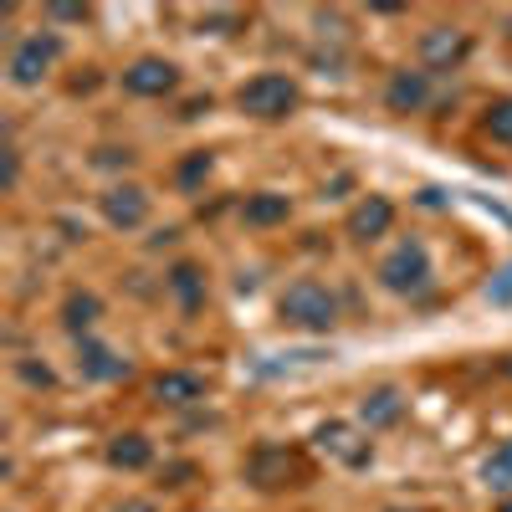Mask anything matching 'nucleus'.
I'll use <instances>...</instances> for the list:
<instances>
[{
  "label": "nucleus",
  "mask_w": 512,
  "mask_h": 512,
  "mask_svg": "<svg viewBox=\"0 0 512 512\" xmlns=\"http://www.w3.org/2000/svg\"><path fill=\"white\" fill-rule=\"evenodd\" d=\"M277 313H282V323H287V328H303V333H328V328L338 323V297H333L323 282L303 277V282H292V287L282 292Z\"/></svg>",
  "instance_id": "1"
},
{
  "label": "nucleus",
  "mask_w": 512,
  "mask_h": 512,
  "mask_svg": "<svg viewBox=\"0 0 512 512\" xmlns=\"http://www.w3.org/2000/svg\"><path fill=\"white\" fill-rule=\"evenodd\" d=\"M297 82L292 77H282V72H262V77H251L246 88L236 93V108L241 113H251V118H267V123H277V118H287L292 108H297Z\"/></svg>",
  "instance_id": "2"
},
{
  "label": "nucleus",
  "mask_w": 512,
  "mask_h": 512,
  "mask_svg": "<svg viewBox=\"0 0 512 512\" xmlns=\"http://www.w3.org/2000/svg\"><path fill=\"white\" fill-rule=\"evenodd\" d=\"M379 282L390 292H400V297H420L425 287H431V256H425V246L420 241H400L379 262Z\"/></svg>",
  "instance_id": "3"
},
{
  "label": "nucleus",
  "mask_w": 512,
  "mask_h": 512,
  "mask_svg": "<svg viewBox=\"0 0 512 512\" xmlns=\"http://www.w3.org/2000/svg\"><path fill=\"white\" fill-rule=\"evenodd\" d=\"M57 57H62V36L57 31H31L21 47L11 52V82H16V88H36V82L52 72Z\"/></svg>",
  "instance_id": "4"
},
{
  "label": "nucleus",
  "mask_w": 512,
  "mask_h": 512,
  "mask_svg": "<svg viewBox=\"0 0 512 512\" xmlns=\"http://www.w3.org/2000/svg\"><path fill=\"white\" fill-rule=\"evenodd\" d=\"M297 477H303V466H297V456L287 446H256L246 456V482L262 487V492H282V487H297Z\"/></svg>",
  "instance_id": "5"
},
{
  "label": "nucleus",
  "mask_w": 512,
  "mask_h": 512,
  "mask_svg": "<svg viewBox=\"0 0 512 512\" xmlns=\"http://www.w3.org/2000/svg\"><path fill=\"white\" fill-rule=\"evenodd\" d=\"M466 52H472V36H466L461 26H431L420 36V62L431 72H451L466 62Z\"/></svg>",
  "instance_id": "6"
},
{
  "label": "nucleus",
  "mask_w": 512,
  "mask_h": 512,
  "mask_svg": "<svg viewBox=\"0 0 512 512\" xmlns=\"http://www.w3.org/2000/svg\"><path fill=\"white\" fill-rule=\"evenodd\" d=\"M98 210H103V221L118 226V231H139L149 221V195L139 185H113L98 195Z\"/></svg>",
  "instance_id": "7"
},
{
  "label": "nucleus",
  "mask_w": 512,
  "mask_h": 512,
  "mask_svg": "<svg viewBox=\"0 0 512 512\" xmlns=\"http://www.w3.org/2000/svg\"><path fill=\"white\" fill-rule=\"evenodd\" d=\"M123 88L134 98H164V93L180 88V72H175V62H164V57H139L134 67L123 72Z\"/></svg>",
  "instance_id": "8"
},
{
  "label": "nucleus",
  "mask_w": 512,
  "mask_h": 512,
  "mask_svg": "<svg viewBox=\"0 0 512 512\" xmlns=\"http://www.w3.org/2000/svg\"><path fill=\"white\" fill-rule=\"evenodd\" d=\"M77 374L113 384V379H128V359H118L108 344H98V338H77Z\"/></svg>",
  "instance_id": "9"
},
{
  "label": "nucleus",
  "mask_w": 512,
  "mask_h": 512,
  "mask_svg": "<svg viewBox=\"0 0 512 512\" xmlns=\"http://www.w3.org/2000/svg\"><path fill=\"white\" fill-rule=\"evenodd\" d=\"M318 446H323L333 461H344V466H369V441L354 431V425H344V420L318 425Z\"/></svg>",
  "instance_id": "10"
},
{
  "label": "nucleus",
  "mask_w": 512,
  "mask_h": 512,
  "mask_svg": "<svg viewBox=\"0 0 512 512\" xmlns=\"http://www.w3.org/2000/svg\"><path fill=\"white\" fill-rule=\"evenodd\" d=\"M390 226H395V205L384 200V195H369V200H359L349 210V236L354 241H379Z\"/></svg>",
  "instance_id": "11"
},
{
  "label": "nucleus",
  "mask_w": 512,
  "mask_h": 512,
  "mask_svg": "<svg viewBox=\"0 0 512 512\" xmlns=\"http://www.w3.org/2000/svg\"><path fill=\"white\" fill-rule=\"evenodd\" d=\"M384 103H390V113H420L431 103V72H395L384 88Z\"/></svg>",
  "instance_id": "12"
},
{
  "label": "nucleus",
  "mask_w": 512,
  "mask_h": 512,
  "mask_svg": "<svg viewBox=\"0 0 512 512\" xmlns=\"http://www.w3.org/2000/svg\"><path fill=\"white\" fill-rule=\"evenodd\" d=\"M154 400L159 405H195V400H205V379L190 369H164V374H154Z\"/></svg>",
  "instance_id": "13"
},
{
  "label": "nucleus",
  "mask_w": 512,
  "mask_h": 512,
  "mask_svg": "<svg viewBox=\"0 0 512 512\" xmlns=\"http://www.w3.org/2000/svg\"><path fill=\"white\" fill-rule=\"evenodd\" d=\"M400 415H405V400H400V390H390V384H379V390H369L359 400V420L369 425V431H384V425H395Z\"/></svg>",
  "instance_id": "14"
},
{
  "label": "nucleus",
  "mask_w": 512,
  "mask_h": 512,
  "mask_svg": "<svg viewBox=\"0 0 512 512\" xmlns=\"http://www.w3.org/2000/svg\"><path fill=\"white\" fill-rule=\"evenodd\" d=\"M292 216V205H287V195H272V190H256V195H246L241 200V221L246 226H282Z\"/></svg>",
  "instance_id": "15"
},
{
  "label": "nucleus",
  "mask_w": 512,
  "mask_h": 512,
  "mask_svg": "<svg viewBox=\"0 0 512 512\" xmlns=\"http://www.w3.org/2000/svg\"><path fill=\"white\" fill-rule=\"evenodd\" d=\"M108 461L118 466V472H144V466L154 461V446L139 431H128V436H113L108 441Z\"/></svg>",
  "instance_id": "16"
},
{
  "label": "nucleus",
  "mask_w": 512,
  "mask_h": 512,
  "mask_svg": "<svg viewBox=\"0 0 512 512\" xmlns=\"http://www.w3.org/2000/svg\"><path fill=\"white\" fill-rule=\"evenodd\" d=\"M169 292L180 297V308H185V313H195V308L205 303V277H200V267H190V262L169 267Z\"/></svg>",
  "instance_id": "17"
},
{
  "label": "nucleus",
  "mask_w": 512,
  "mask_h": 512,
  "mask_svg": "<svg viewBox=\"0 0 512 512\" xmlns=\"http://www.w3.org/2000/svg\"><path fill=\"white\" fill-rule=\"evenodd\" d=\"M103 318V303H98V292H72L67 297V303H62V323L82 338V333H88L93 323Z\"/></svg>",
  "instance_id": "18"
},
{
  "label": "nucleus",
  "mask_w": 512,
  "mask_h": 512,
  "mask_svg": "<svg viewBox=\"0 0 512 512\" xmlns=\"http://www.w3.org/2000/svg\"><path fill=\"white\" fill-rule=\"evenodd\" d=\"M482 134H487L492 144H507V149H512V98H492V103H487Z\"/></svg>",
  "instance_id": "19"
},
{
  "label": "nucleus",
  "mask_w": 512,
  "mask_h": 512,
  "mask_svg": "<svg viewBox=\"0 0 512 512\" xmlns=\"http://www.w3.org/2000/svg\"><path fill=\"white\" fill-rule=\"evenodd\" d=\"M482 477H487V487H497V492H507V487H512V441H502V446L487 456Z\"/></svg>",
  "instance_id": "20"
},
{
  "label": "nucleus",
  "mask_w": 512,
  "mask_h": 512,
  "mask_svg": "<svg viewBox=\"0 0 512 512\" xmlns=\"http://www.w3.org/2000/svg\"><path fill=\"white\" fill-rule=\"evenodd\" d=\"M210 164H216V159H210L205 149H195V154H190V159H185V164L175 169V180H180L185 190H195V185H200V180L210 175Z\"/></svg>",
  "instance_id": "21"
},
{
  "label": "nucleus",
  "mask_w": 512,
  "mask_h": 512,
  "mask_svg": "<svg viewBox=\"0 0 512 512\" xmlns=\"http://www.w3.org/2000/svg\"><path fill=\"white\" fill-rule=\"evenodd\" d=\"M487 303L492 308H512V262H502L497 277L487 282Z\"/></svg>",
  "instance_id": "22"
},
{
  "label": "nucleus",
  "mask_w": 512,
  "mask_h": 512,
  "mask_svg": "<svg viewBox=\"0 0 512 512\" xmlns=\"http://www.w3.org/2000/svg\"><path fill=\"white\" fill-rule=\"evenodd\" d=\"M16 369H21V379H26V384H41V390L52 384V369H47V364H36V359H21Z\"/></svg>",
  "instance_id": "23"
},
{
  "label": "nucleus",
  "mask_w": 512,
  "mask_h": 512,
  "mask_svg": "<svg viewBox=\"0 0 512 512\" xmlns=\"http://www.w3.org/2000/svg\"><path fill=\"white\" fill-rule=\"evenodd\" d=\"M98 164L103 169H128L134 164V149H98Z\"/></svg>",
  "instance_id": "24"
},
{
  "label": "nucleus",
  "mask_w": 512,
  "mask_h": 512,
  "mask_svg": "<svg viewBox=\"0 0 512 512\" xmlns=\"http://www.w3.org/2000/svg\"><path fill=\"white\" fill-rule=\"evenodd\" d=\"M52 16H57V21H88L93 11H88V6H52Z\"/></svg>",
  "instance_id": "25"
},
{
  "label": "nucleus",
  "mask_w": 512,
  "mask_h": 512,
  "mask_svg": "<svg viewBox=\"0 0 512 512\" xmlns=\"http://www.w3.org/2000/svg\"><path fill=\"white\" fill-rule=\"evenodd\" d=\"M16 180H21V154L6 149V190H16Z\"/></svg>",
  "instance_id": "26"
},
{
  "label": "nucleus",
  "mask_w": 512,
  "mask_h": 512,
  "mask_svg": "<svg viewBox=\"0 0 512 512\" xmlns=\"http://www.w3.org/2000/svg\"><path fill=\"white\" fill-rule=\"evenodd\" d=\"M118 512H154V507H149V502H123Z\"/></svg>",
  "instance_id": "27"
},
{
  "label": "nucleus",
  "mask_w": 512,
  "mask_h": 512,
  "mask_svg": "<svg viewBox=\"0 0 512 512\" xmlns=\"http://www.w3.org/2000/svg\"><path fill=\"white\" fill-rule=\"evenodd\" d=\"M502 369H507V374H512V354H507V359H502Z\"/></svg>",
  "instance_id": "28"
},
{
  "label": "nucleus",
  "mask_w": 512,
  "mask_h": 512,
  "mask_svg": "<svg viewBox=\"0 0 512 512\" xmlns=\"http://www.w3.org/2000/svg\"><path fill=\"white\" fill-rule=\"evenodd\" d=\"M497 512H512V497H507V502H502V507H497Z\"/></svg>",
  "instance_id": "29"
}]
</instances>
